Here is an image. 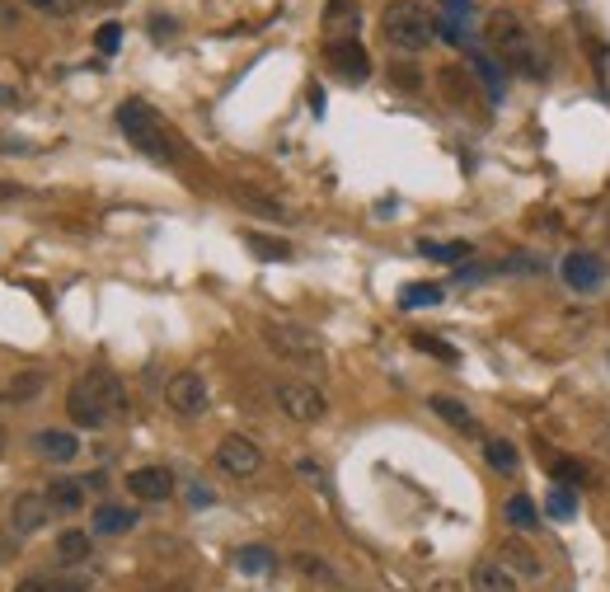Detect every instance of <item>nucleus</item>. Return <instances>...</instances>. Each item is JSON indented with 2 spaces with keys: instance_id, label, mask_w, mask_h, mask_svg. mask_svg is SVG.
Listing matches in <instances>:
<instances>
[{
  "instance_id": "obj_1",
  "label": "nucleus",
  "mask_w": 610,
  "mask_h": 592,
  "mask_svg": "<svg viewBox=\"0 0 610 592\" xmlns=\"http://www.w3.org/2000/svg\"><path fill=\"white\" fill-rule=\"evenodd\" d=\"M118 127H122V137L132 141L141 156L160 160V165H174V160L188 156L183 137L151 109V104H146V99H122L118 104Z\"/></svg>"
},
{
  "instance_id": "obj_2",
  "label": "nucleus",
  "mask_w": 610,
  "mask_h": 592,
  "mask_svg": "<svg viewBox=\"0 0 610 592\" xmlns=\"http://www.w3.org/2000/svg\"><path fill=\"white\" fill-rule=\"evenodd\" d=\"M484 33H488V43L498 47V57H503L507 71H517V76H526V80H545L549 76L545 47L526 33V24H521V19H512L507 10H498V15H488V29Z\"/></svg>"
},
{
  "instance_id": "obj_3",
  "label": "nucleus",
  "mask_w": 610,
  "mask_h": 592,
  "mask_svg": "<svg viewBox=\"0 0 610 592\" xmlns=\"http://www.w3.org/2000/svg\"><path fill=\"white\" fill-rule=\"evenodd\" d=\"M385 43L399 47V52H423L432 38H437V19L427 15L423 0H395L381 19Z\"/></svg>"
},
{
  "instance_id": "obj_4",
  "label": "nucleus",
  "mask_w": 610,
  "mask_h": 592,
  "mask_svg": "<svg viewBox=\"0 0 610 592\" xmlns=\"http://www.w3.org/2000/svg\"><path fill=\"white\" fill-rule=\"evenodd\" d=\"M263 343L273 348L277 358H291V362H320L324 358V343L315 329L282 325V320H268V325H263Z\"/></svg>"
},
{
  "instance_id": "obj_5",
  "label": "nucleus",
  "mask_w": 610,
  "mask_h": 592,
  "mask_svg": "<svg viewBox=\"0 0 610 592\" xmlns=\"http://www.w3.org/2000/svg\"><path fill=\"white\" fill-rule=\"evenodd\" d=\"M165 405L179 414V419H202L212 409V390L202 381V372H174L165 386Z\"/></svg>"
},
{
  "instance_id": "obj_6",
  "label": "nucleus",
  "mask_w": 610,
  "mask_h": 592,
  "mask_svg": "<svg viewBox=\"0 0 610 592\" xmlns=\"http://www.w3.org/2000/svg\"><path fill=\"white\" fill-rule=\"evenodd\" d=\"M273 395H277V409L296 423H320L324 414H329V400H324L310 381H277Z\"/></svg>"
},
{
  "instance_id": "obj_7",
  "label": "nucleus",
  "mask_w": 610,
  "mask_h": 592,
  "mask_svg": "<svg viewBox=\"0 0 610 592\" xmlns=\"http://www.w3.org/2000/svg\"><path fill=\"white\" fill-rule=\"evenodd\" d=\"M559 278L568 282V292H601L606 287V259L592 250H568L559 264Z\"/></svg>"
},
{
  "instance_id": "obj_8",
  "label": "nucleus",
  "mask_w": 610,
  "mask_h": 592,
  "mask_svg": "<svg viewBox=\"0 0 610 592\" xmlns=\"http://www.w3.org/2000/svg\"><path fill=\"white\" fill-rule=\"evenodd\" d=\"M216 466L226 470V475H235V480H249V475L263 466L259 442H254V437H244V433L221 437V442H216Z\"/></svg>"
},
{
  "instance_id": "obj_9",
  "label": "nucleus",
  "mask_w": 610,
  "mask_h": 592,
  "mask_svg": "<svg viewBox=\"0 0 610 592\" xmlns=\"http://www.w3.org/2000/svg\"><path fill=\"white\" fill-rule=\"evenodd\" d=\"M324 62L334 66L343 80H352V85H362L371 76V52L362 47V38H329L324 43Z\"/></svg>"
},
{
  "instance_id": "obj_10",
  "label": "nucleus",
  "mask_w": 610,
  "mask_h": 592,
  "mask_svg": "<svg viewBox=\"0 0 610 592\" xmlns=\"http://www.w3.org/2000/svg\"><path fill=\"white\" fill-rule=\"evenodd\" d=\"M80 381H85V390H90L94 400L104 405L108 419L127 414V386H122V376L113 372V367H90V372L80 376Z\"/></svg>"
},
{
  "instance_id": "obj_11",
  "label": "nucleus",
  "mask_w": 610,
  "mask_h": 592,
  "mask_svg": "<svg viewBox=\"0 0 610 592\" xmlns=\"http://www.w3.org/2000/svg\"><path fill=\"white\" fill-rule=\"evenodd\" d=\"M127 489L141 503H165V499H174V475L165 466H137L127 475Z\"/></svg>"
},
{
  "instance_id": "obj_12",
  "label": "nucleus",
  "mask_w": 610,
  "mask_h": 592,
  "mask_svg": "<svg viewBox=\"0 0 610 592\" xmlns=\"http://www.w3.org/2000/svg\"><path fill=\"white\" fill-rule=\"evenodd\" d=\"M47 517H52L47 494H19V499L10 503V531H15V536H33V531H43Z\"/></svg>"
},
{
  "instance_id": "obj_13",
  "label": "nucleus",
  "mask_w": 610,
  "mask_h": 592,
  "mask_svg": "<svg viewBox=\"0 0 610 592\" xmlns=\"http://www.w3.org/2000/svg\"><path fill=\"white\" fill-rule=\"evenodd\" d=\"M470 71H474V80L484 85V94H488V104H503V94H507V66L498 62V57H488L484 47H474L470 43Z\"/></svg>"
},
{
  "instance_id": "obj_14",
  "label": "nucleus",
  "mask_w": 610,
  "mask_h": 592,
  "mask_svg": "<svg viewBox=\"0 0 610 592\" xmlns=\"http://www.w3.org/2000/svg\"><path fill=\"white\" fill-rule=\"evenodd\" d=\"M437 90L451 109H470L474 104V71L470 66H442L437 71Z\"/></svg>"
},
{
  "instance_id": "obj_15",
  "label": "nucleus",
  "mask_w": 610,
  "mask_h": 592,
  "mask_svg": "<svg viewBox=\"0 0 610 592\" xmlns=\"http://www.w3.org/2000/svg\"><path fill=\"white\" fill-rule=\"evenodd\" d=\"M470 588L474 592H517V574L503 560H479L470 569Z\"/></svg>"
},
{
  "instance_id": "obj_16",
  "label": "nucleus",
  "mask_w": 610,
  "mask_h": 592,
  "mask_svg": "<svg viewBox=\"0 0 610 592\" xmlns=\"http://www.w3.org/2000/svg\"><path fill=\"white\" fill-rule=\"evenodd\" d=\"M33 452L47 456V461H76L80 456V437L66 433V428H43L33 437Z\"/></svg>"
},
{
  "instance_id": "obj_17",
  "label": "nucleus",
  "mask_w": 610,
  "mask_h": 592,
  "mask_svg": "<svg viewBox=\"0 0 610 592\" xmlns=\"http://www.w3.org/2000/svg\"><path fill=\"white\" fill-rule=\"evenodd\" d=\"M47 503H52V513H80L85 508V480L80 475H61L43 489Z\"/></svg>"
},
{
  "instance_id": "obj_18",
  "label": "nucleus",
  "mask_w": 610,
  "mask_h": 592,
  "mask_svg": "<svg viewBox=\"0 0 610 592\" xmlns=\"http://www.w3.org/2000/svg\"><path fill=\"white\" fill-rule=\"evenodd\" d=\"M66 409H71L76 428H104V423H108L104 405H99L90 390H85V381H76V386H71V395H66Z\"/></svg>"
},
{
  "instance_id": "obj_19",
  "label": "nucleus",
  "mask_w": 610,
  "mask_h": 592,
  "mask_svg": "<svg viewBox=\"0 0 610 592\" xmlns=\"http://www.w3.org/2000/svg\"><path fill=\"white\" fill-rule=\"evenodd\" d=\"M357 24H362V5L357 0H329L324 5V29L334 33V38H357Z\"/></svg>"
},
{
  "instance_id": "obj_20",
  "label": "nucleus",
  "mask_w": 610,
  "mask_h": 592,
  "mask_svg": "<svg viewBox=\"0 0 610 592\" xmlns=\"http://www.w3.org/2000/svg\"><path fill=\"white\" fill-rule=\"evenodd\" d=\"M427 409L442 423H451L456 433H474V428H479V423H474V409H465L456 395H427Z\"/></svg>"
},
{
  "instance_id": "obj_21",
  "label": "nucleus",
  "mask_w": 610,
  "mask_h": 592,
  "mask_svg": "<svg viewBox=\"0 0 610 592\" xmlns=\"http://www.w3.org/2000/svg\"><path fill=\"white\" fill-rule=\"evenodd\" d=\"M545 466H549V475H554V480L564 484V489H573V494L592 484V470L582 466L578 456H549V452H545Z\"/></svg>"
},
{
  "instance_id": "obj_22",
  "label": "nucleus",
  "mask_w": 610,
  "mask_h": 592,
  "mask_svg": "<svg viewBox=\"0 0 610 592\" xmlns=\"http://www.w3.org/2000/svg\"><path fill=\"white\" fill-rule=\"evenodd\" d=\"M498 555H503V564L512 569V574H521V578H540V574H545V564L535 560V550L526 546V541H503V546H498Z\"/></svg>"
},
{
  "instance_id": "obj_23",
  "label": "nucleus",
  "mask_w": 610,
  "mask_h": 592,
  "mask_svg": "<svg viewBox=\"0 0 610 592\" xmlns=\"http://www.w3.org/2000/svg\"><path fill=\"white\" fill-rule=\"evenodd\" d=\"M418 254L437 259V264H465L474 254V245L470 240H418Z\"/></svg>"
},
{
  "instance_id": "obj_24",
  "label": "nucleus",
  "mask_w": 610,
  "mask_h": 592,
  "mask_svg": "<svg viewBox=\"0 0 610 592\" xmlns=\"http://www.w3.org/2000/svg\"><path fill=\"white\" fill-rule=\"evenodd\" d=\"M137 527V508H118V503H104L99 513H94V531L99 536H122V531Z\"/></svg>"
},
{
  "instance_id": "obj_25",
  "label": "nucleus",
  "mask_w": 610,
  "mask_h": 592,
  "mask_svg": "<svg viewBox=\"0 0 610 592\" xmlns=\"http://www.w3.org/2000/svg\"><path fill=\"white\" fill-rule=\"evenodd\" d=\"M90 555H94V536H90V531L71 527V531H61V536H57V560L61 564H85Z\"/></svg>"
},
{
  "instance_id": "obj_26",
  "label": "nucleus",
  "mask_w": 610,
  "mask_h": 592,
  "mask_svg": "<svg viewBox=\"0 0 610 592\" xmlns=\"http://www.w3.org/2000/svg\"><path fill=\"white\" fill-rule=\"evenodd\" d=\"M442 301H446L442 282H409V287L399 292V306H404V311H423V306H442Z\"/></svg>"
},
{
  "instance_id": "obj_27",
  "label": "nucleus",
  "mask_w": 610,
  "mask_h": 592,
  "mask_svg": "<svg viewBox=\"0 0 610 592\" xmlns=\"http://www.w3.org/2000/svg\"><path fill=\"white\" fill-rule=\"evenodd\" d=\"M484 461L498 470V475H517V466H521L517 447H512L507 437H484Z\"/></svg>"
},
{
  "instance_id": "obj_28",
  "label": "nucleus",
  "mask_w": 610,
  "mask_h": 592,
  "mask_svg": "<svg viewBox=\"0 0 610 592\" xmlns=\"http://www.w3.org/2000/svg\"><path fill=\"white\" fill-rule=\"evenodd\" d=\"M503 517H507V527L512 531H535L540 527V508H535L526 494H512V499L503 503Z\"/></svg>"
},
{
  "instance_id": "obj_29",
  "label": "nucleus",
  "mask_w": 610,
  "mask_h": 592,
  "mask_svg": "<svg viewBox=\"0 0 610 592\" xmlns=\"http://www.w3.org/2000/svg\"><path fill=\"white\" fill-rule=\"evenodd\" d=\"M235 569H240V574H273L277 555L268 546H240L235 550Z\"/></svg>"
},
{
  "instance_id": "obj_30",
  "label": "nucleus",
  "mask_w": 610,
  "mask_h": 592,
  "mask_svg": "<svg viewBox=\"0 0 610 592\" xmlns=\"http://www.w3.org/2000/svg\"><path fill=\"white\" fill-rule=\"evenodd\" d=\"M244 245L259 254V259H268V264H282V259H291V245H287V240H273V235L244 231Z\"/></svg>"
},
{
  "instance_id": "obj_31",
  "label": "nucleus",
  "mask_w": 610,
  "mask_h": 592,
  "mask_svg": "<svg viewBox=\"0 0 610 592\" xmlns=\"http://www.w3.org/2000/svg\"><path fill=\"white\" fill-rule=\"evenodd\" d=\"M291 564H296V574L310 578V583H338L334 569H329V564H324L320 555H310V550H301V555H291Z\"/></svg>"
},
{
  "instance_id": "obj_32",
  "label": "nucleus",
  "mask_w": 610,
  "mask_h": 592,
  "mask_svg": "<svg viewBox=\"0 0 610 592\" xmlns=\"http://www.w3.org/2000/svg\"><path fill=\"white\" fill-rule=\"evenodd\" d=\"M43 381H47L43 372H19L15 381H10V390H5V400H10V405H29L33 395L43 390Z\"/></svg>"
},
{
  "instance_id": "obj_33",
  "label": "nucleus",
  "mask_w": 610,
  "mask_h": 592,
  "mask_svg": "<svg viewBox=\"0 0 610 592\" xmlns=\"http://www.w3.org/2000/svg\"><path fill=\"white\" fill-rule=\"evenodd\" d=\"M545 508H549V517H554V522H573V517H578V494H573V489H564V484H554Z\"/></svg>"
},
{
  "instance_id": "obj_34",
  "label": "nucleus",
  "mask_w": 610,
  "mask_h": 592,
  "mask_svg": "<svg viewBox=\"0 0 610 592\" xmlns=\"http://www.w3.org/2000/svg\"><path fill=\"white\" fill-rule=\"evenodd\" d=\"M235 198H240L244 207H254V212H263V217H273V221L287 217V207L273 203V198H263V193H254V188H235Z\"/></svg>"
},
{
  "instance_id": "obj_35",
  "label": "nucleus",
  "mask_w": 610,
  "mask_h": 592,
  "mask_svg": "<svg viewBox=\"0 0 610 592\" xmlns=\"http://www.w3.org/2000/svg\"><path fill=\"white\" fill-rule=\"evenodd\" d=\"M390 85H395V90H404V94H418V90H423V71H418L413 62H395V66H390Z\"/></svg>"
},
{
  "instance_id": "obj_36",
  "label": "nucleus",
  "mask_w": 610,
  "mask_h": 592,
  "mask_svg": "<svg viewBox=\"0 0 610 592\" xmlns=\"http://www.w3.org/2000/svg\"><path fill=\"white\" fill-rule=\"evenodd\" d=\"M413 348H418V353H432V358H442V362H451V367L460 362L456 348H451L446 339H432V334H413Z\"/></svg>"
},
{
  "instance_id": "obj_37",
  "label": "nucleus",
  "mask_w": 610,
  "mask_h": 592,
  "mask_svg": "<svg viewBox=\"0 0 610 592\" xmlns=\"http://www.w3.org/2000/svg\"><path fill=\"white\" fill-rule=\"evenodd\" d=\"M29 10H38V15H52V19H71L80 10V0H24Z\"/></svg>"
},
{
  "instance_id": "obj_38",
  "label": "nucleus",
  "mask_w": 610,
  "mask_h": 592,
  "mask_svg": "<svg viewBox=\"0 0 610 592\" xmlns=\"http://www.w3.org/2000/svg\"><path fill=\"white\" fill-rule=\"evenodd\" d=\"M437 38H446V43H456V47H470V33H465V24L451 15L437 19Z\"/></svg>"
},
{
  "instance_id": "obj_39",
  "label": "nucleus",
  "mask_w": 610,
  "mask_h": 592,
  "mask_svg": "<svg viewBox=\"0 0 610 592\" xmlns=\"http://www.w3.org/2000/svg\"><path fill=\"white\" fill-rule=\"evenodd\" d=\"M94 43H99V52H104V57H113V52H118V47H122V24H104Z\"/></svg>"
},
{
  "instance_id": "obj_40",
  "label": "nucleus",
  "mask_w": 610,
  "mask_h": 592,
  "mask_svg": "<svg viewBox=\"0 0 610 592\" xmlns=\"http://www.w3.org/2000/svg\"><path fill=\"white\" fill-rule=\"evenodd\" d=\"M15 592H76V588H66V583H52V578H24Z\"/></svg>"
},
{
  "instance_id": "obj_41",
  "label": "nucleus",
  "mask_w": 610,
  "mask_h": 592,
  "mask_svg": "<svg viewBox=\"0 0 610 592\" xmlns=\"http://www.w3.org/2000/svg\"><path fill=\"white\" fill-rule=\"evenodd\" d=\"M174 29H179V24H174L169 15H151V38H155V43H165V38H174Z\"/></svg>"
},
{
  "instance_id": "obj_42",
  "label": "nucleus",
  "mask_w": 610,
  "mask_h": 592,
  "mask_svg": "<svg viewBox=\"0 0 610 592\" xmlns=\"http://www.w3.org/2000/svg\"><path fill=\"white\" fill-rule=\"evenodd\" d=\"M503 273H540V259H531V254H517V259H507Z\"/></svg>"
},
{
  "instance_id": "obj_43",
  "label": "nucleus",
  "mask_w": 610,
  "mask_h": 592,
  "mask_svg": "<svg viewBox=\"0 0 610 592\" xmlns=\"http://www.w3.org/2000/svg\"><path fill=\"white\" fill-rule=\"evenodd\" d=\"M15 555H19V536L15 531H0V564L15 560Z\"/></svg>"
},
{
  "instance_id": "obj_44",
  "label": "nucleus",
  "mask_w": 610,
  "mask_h": 592,
  "mask_svg": "<svg viewBox=\"0 0 610 592\" xmlns=\"http://www.w3.org/2000/svg\"><path fill=\"white\" fill-rule=\"evenodd\" d=\"M296 470H301V475H305L310 484H324V470L315 466V461H296Z\"/></svg>"
},
{
  "instance_id": "obj_45",
  "label": "nucleus",
  "mask_w": 610,
  "mask_h": 592,
  "mask_svg": "<svg viewBox=\"0 0 610 592\" xmlns=\"http://www.w3.org/2000/svg\"><path fill=\"white\" fill-rule=\"evenodd\" d=\"M442 5H446V15H451V19H465V15H470V0H442Z\"/></svg>"
},
{
  "instance_id": "obj_46",
  "label": "nucleus",
  "mask_w": 610,
  "mask_h": 592,
  "mask_svg": "<svg viewBox=\"0 0 610 592\" xmlns=\"http://www.w3.org/2000/svg\"><path fill=\"white\" fill-rule=\"evenodd\" d=\"M188 499L198 503V508H207V503H212V489H202V484H193V489H188Z\"/></svg>"
},
{
  "instance_id": "obj_47",
  "label": "nucleus",
  "mask_w": 610,
  "mask_h": 592,
  "mask_svg": "<svg viewBox=\"0 0 610 592\" xmlns=\"http://www.w3.org/2000/svg\"><path fill=\"white\" fill-rule=\"evenodd\" d=\"M80 480H85V489H104L108 475H104V470H94V475H80Z\"/></svg>"
},
{
  "instance_id": "obj_48",
  "label": "nucleus",
  "mask_w": 610,
  "mask_h": 592,
  "mask_svg": "<svg viewBox=\"0 0 610 592\" xmlns=\"http://www.w3.org/2000/svg\"><path fill=\"white\" fill-rule=\"evenodd\" d=\"M310 109H315V113H324V90H320V85L310 90Z\"/></svg>"
},
{
  "instance_id": "obj_49",
  "label": "nucleus",
  "mask_w": 610,
  "mask_h": 592,
  "mask_svg": "<svg viewBox=\"0 0 610 592\" xmlns=\"http://www.w3.org/2000/svg\"><path fill=\"white\" fill-rule=\"evenodd\" d=\"M15 193H19L15 184H0V203H5V198H15Z\"/></svg>"
},
{
  "instance_id": "obj_50",
  "label": "nucleus",
  "mask_w": 610,
  "mask_h": 592,
  "mask_svg": "<svg viewBox=\"0 0 610 592\" xmlns=\"http://www.w3.org/2000/svg\"><path fill=\"white\" fill-rule=\"evenodd\" d=\"M0 104H15V90H5V85H0Z\"/></svg>"
},
{
  "instance_id": "obj_51",
  "label": "nucleus",
  "mask_w": 610,
  "mask_h": 592,
  "mask_svg": "<svg viewBox=\"0 0 610 592\" xmlns=\"http://www.w3.org/2000/svg\"><path fill=\"white\" fill-rule=\"evenodd\" d=\"M90 5H118V0H90Z\"/></svg>"
},
{
  "instance_id": "obj_52",
  "label": "nucleus",
  "mask_w": 610,
  "mask_h": 592,
  "mask_svg": "<svg viewBox=\"0 0 610 592\" xmlns=\"http://www.w3.org/2000/svg\"><path fill=\"white\" fill-rule=\"evenodd\" d=\"M0 452H5V428H0Z\"/></svg>"
}]
</instances>
